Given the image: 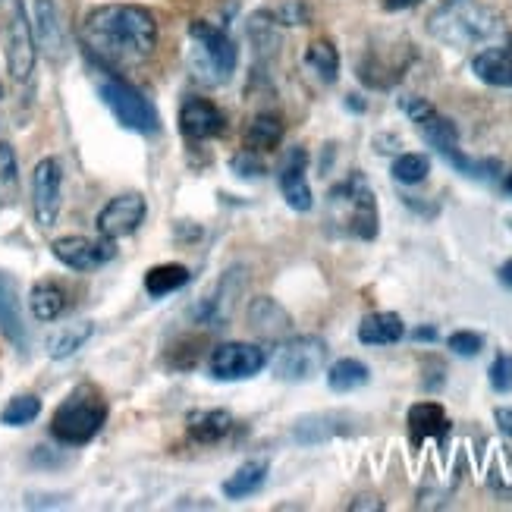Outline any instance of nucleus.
<instances>
[{
  "mask_svg": "<svg viewBox=\"0 0 512 512\" xmlns=\"http://www.w3.org/2000/svg\"><path fill=\"white\" fill-rule=\"evenodd\" d=\"M54 258L60 264H66L70 271L88 274V271H98L104 267L110 258L117 255V242L114 239H88V236H63L51 246Z\"/></svg>",
  "mask_w": 512,
  "mask_h": 512,
  "instance_id": "9d476101",
  "label": "nucleus"
},
{
  "mask_svg": "<svg viewBox=\"0 0 512 512\" xmlns=\"http://www.w3.org/2000/svg\"><path fill=\"white\" fill-rule=\"evenodd\" d=\"M472 70L481 82L497 85V88H512V54L503 48H484L475 54Z\"/></svg>",
  "mask_w": 512,
  "mask_h": 512,
  "instance_id": "412c9836",
  "label": "nucleus"
},
{
  "mask_svg": "<svg viewBox=\"0 0 512 512\" xmlns=\"http://www.w3.org/2000/svg\"><path fill=\"white\" fill-rule=\"evenodd\" d=\"M406 337V324L393 311H374L359 324V340L365 346H393Z\"/></svg>",
  "mask_w": 512,
  "mask_h": 512,
  "instance_id": "6ab92c4d",
  "label": "nucleus"
},
{
  "mask_svg": "<svg viewBox=\"0 0 512 512\" xmlns=\"http://www.w3.org/2000/svg\"><path fill=\"white\" fill-rule=\"evenodd\" d=\"M487 377H491V387L497 393H509L512 390V352H500L491 371H487Z\"/></svg>",
  "mask_w": 512,
  "mask_h": 512,
  "instance_id": "f704fd0d",
  "label": "nucleus"
},
{
  "mask_svg": "<svg viewBox=\"0 0 512 512\" xmlns=\"http://www.w3.org/2000/svg\"><path fill=\"white\" fill-rule=\"evenodd\" d=\"M305 66L311 73H315L321 82H337V73H340V54L337 48H333V41L327 38H318V41H311L308 44V51H305Z\"/></svg>",
  "mask_w": 512,
  "mask_h": 512,
  "instance_id": "cd10ccee",
  "label": "nucleus"
},
{
  "mask_svg": "<svg viewBox=\"0 0 512 512\" xmlns=\"http://www.w3.org/2000/svg\"><path fill=\"white\" fill-rule=\"evenodd\" d=\"M503 32V19L481 0H443L428 16V35L447 48H478Z\"/></svg>",
  "mask_w": 512,
  "mask_h": 512,
  "instance_id": "7ed1b4c3",
  "label": "nucleus"
},
{
  "mask_svg": "<svg viewBox=\"0 0 512 512\" xmlns=\"http://www.w3.org/2000/svg\"><path fill=\"white\" fill-rule=\"evenodd\" d=\"M349 509H384V503H377V500H368V497H362V503H352Z\"/></svg>",
  "mask_w": 512,
  "mask_h": 512,
  "instance_id": "79ce46f5",
  "label": "nucleus"
},
{
  "mask_svg": "<svg viewBox=\"0 0 512 512\" xmlns=\"http://www.w3.org/2000/svg\"><path fill=\"white\" fill-rule=\"evenodd\" d=\"M415 4H421V0H384V7H387L390 13H396V10H409V7H415Z\"/></svg>",
  "mask_w": 512,
  "mask_h": 512,
  "instance_id": "ea45409f",
  "label": "nucleus"
},
{
  "mask_svg": "<svg viewBox=\"0 0 512 512\" xmlns=\"http://www.w3.org/2000/svg\"><path fill=\"white\" fill-rule=\"evenodd\" d=\"M305 167H308L305 148H289L283 154V161H280V170H277V183H280V192L286 198V205L293 208V211H302V214L315 208V195H311Z\"/></svg>",
  "mask_w": 512,
  "mask_h": 512,
  "instance_id": "ddd939ff",
  "label": "nucleus"
},
{
  "mask_svg": "<svg viewBox=\"0 0 512 512\" xmlns=\"http://www.w3.org/2000/svg\"><path fill=\"white\" fill-rule=\"evenodd\" d=\"M447 346L456 355H462V359H475V355L484 349V337H481V333H475V330H456V333H450Z\"/></svg>",
  "mask_w": 512,
  "mask_h": 512,
  "instance_id": "72a5a7b5",
  "label": "nucleus"
},
{
  "mask_svg": "<svg viewBox=\"0 0 512 512\" xmlns=\"http://www.w3.org/2000/svg\"><path fill=\"white\" fill-rule=\"evenodd\" d=\"M230 167L236 176H246V180H255V176L264 173V161L258 158V151H249V148L242 154H236V158L230 161Z\"/></svg>",
  "mask_w": 512,
  "mask_h": 512,
  "instance_id": "c9c22d12",
  "label": "nucleus"
},
{
  "mask_svg": "<svg viewBox=\"0 0 512 512\" xmlns=\"http://www.w3.org/2000/svg\"><path fill=\"white\" fill-rule=\"evenodd\" d=\"M412 340H415V343H434V340H437V330H434V327H418V330L412 333Z\"/></svg>",
  "mask_w": 512,
  "mask_h": 512,
  "instance_id": "58836bf2",
  "label": "nucleus"
},
{
  "mask_svg": "<svg viewBox=\"0 0 512 512\" xmlns=\"http://www.w3.org/2000/svg\"><path fill=\"white\" fill-rule=\"evenodd\" d=\"M267 365V352L255 343H220L211 352V374L217 381H246Z\"/></svg>",
  "mask_w": 512,
  "mask_h": 512,
  "instance_id": "9b49d317",
  "label": "nucleus"
},
{
  "mask_svg": "<svg viewBox=\"0 0 512 512\" xmlns=\"http://www.w3.org/2000/svg\"><path fill=\"white\" fill-rule=\"evenodd\" d=\"M98 95L123 129L139 132V136H154V132L161 129L158 110H154L151 101L136 85H129L120 73L98 70Z\"/></svg>",
  "mask_w": 512,
  "mask_h": 512,
  "instance_id": "0eeeda50",
  "label": "nucleus"
},
{
  "mask_svg": "<svg viewBox=\"0 0 512 512\" xmlns=\"http://www.w3.org/2000/svg\"><path fill=\"white\" fill-rule=\"evenodd\" d=\"M277 16H280L283 26H302V22L308 19V10L302 4H293V7H283Z\"/></svg>",
  "mask_w": 512,
  "mask_h": 512,
  "instance_id": "e433bc0d",
  "label": "nucleus"
},
{
  "mask_svg": "<svg viewBox=\"0 0 512 512\" xmlns=\"http://www.w3.org/2000/svg\"><path fill=\"white\" fill-rule=\"evenodd\" d=\"M29 308H32V318L35 321L51 324V321H57L63 311H66V293H63L57 283H51V280L35 283L32 293H29Z\"/></svg>",
  "mask_w": 512,
  "mask_h": 512,
  "instance_id": "4be33fe9",
  "label": "nucleus"
},
{
  "mask_svg": "<svg viewBox=\"0 0 512 512\" xmlns=\"http://www.w3.org/2000/svg\"><path fill=\"white\" fill-rule=\"evenodd\" d=\"M0 333H4L16 349H26V324H22V315H19V302L4 280H0Z\"/></svg>",
  "mask_w": 512,
  "mask_h": 512,
  "instance_id": "c85d7f7f",
  "label": "nucleus"
},
{
  "mask_svg": "<svg viewBox=\"0 0 512 512\" xmlns=\"http://www.w3.org/2000/svg\"><path fill=\"white\" fill-rule=\"evenodd\" d=\"M327 224L333 233L362 239V242H371L377 230H381L377 198L359 170H352L346 180H340L327 192Z\"/></svg>",
  "mask_w": 512,
  "mask_h": 512,
  "instance_id": "20e7f679",
  "label": "nucleus"
},
{
  "mask_svg": "<svg viewBox=\"0 0 512 512\" xmlns=\"http://www.w3.org/2000/svg\"><path fill=\"white\" fill-rule=\"evenodd\" d=\"M35 38L51 60H60L66 54V35L54 0H35Z\"/></svg>",
  "mask_w": 512,
  "mask_h": 512,
  "instance_id": "f3484780",
  "label": "nucleus"
},
{
  "mask_svg": "<svg viewBox=\"0 0 512 512\" xmlns=\"http://www.w3.org/2000/svg\"><path fill=\"white\" fill-rule=\"evenodd\" d=\"M145 214H148L145 195H139V192L117 195V198H110V202L101 208V214H98V233L104 239H114V242L123 239V236H132L145 224Z\"/></svg>",
  "mask_w": 512,
  "mask_h": 512,
  "instance_id": "f8f14e48",
  "label": "nucleus"
},
{
  "mask_svg": "<svg viewBox=\"0 0 512 512\" xmlns=\"http://www.w3.org/2000/svg\"><path fill=\"white\" fill-rule=\"evenodd\" d=\"M503 192H506V195H512V170L506 173V180H503Z\"/></svg>",
  "mask_w": 512,
  "mask_h": 512,
  "instance_id": "c03bdc74",
  "label": "nucleus"
},
{
  "mask_svg": "<svg viewBox=\"0 0 512 512\" xmlns=\"http://www.w3.org/2000/svg\"><path fill=\"white\" fill-rule=\"evenodd\" d=\"M63 205V167L57 158H41L32 170V211L41 230H51Z\"/></svg>",
  "mask_w": 512,
  "mask_h": 512,
  "instance_id": "1a4fd4ad",
  "label": "nucleus"
},
{
  "mask_svg": "<svg viewBox=\"0 0 512 512\" xmlns=\"http://www.w3.org/2000/svg\"><path fill=\"white\" fill-rule=\"evenodd\" d=\"M224 110L205 98H186L180 107V132L192 142H208L224 132Z\"/></svg>",
  "mask_w": 512,
  "mask_h": 512,
  "instance_id": "2eb2a0df",
  "label": "nucleus"
},
{
  "mask_svg": "<svg viewBox=\"0 0 512 512\" xmlns=\"http://www.w3.org/2000/svg\"><path fill=\"white\" fill-rule=\"evenodd\" d=\"M92 333H95V324L92 321L66 324L63 330H57L54 337L48 340V355H51L54 362L70 359V355H76L88 340H92Z\"/></svg>",
  "mask_w": 512,
  "mask_h": 512,
  "instance_id": "393cba45",
  "label": "nucleus"
},
{
  "mask_svg": "<svg viewBox=\"0 0 512 512\" xmlns=\"http://www.w3.org/2000/svg\"><path fill=\"white\" fill-rule=\"evenodd\" d=\"M349 107H355V110H365V104L359 101V95H349V101H346Z\"/></svg>",
  "mask_w": 512,
  "mask_h": 512,
  "instance_id": "37998d69",
  "label": "nucleus"
},
{
  "mask_svg": "<svg viewBox=\"0 0 512 512\" xmlns=\"http://www.w3.org/2000/svg\"><path fill=\"white\" fill-rule=\"evenodd\" d=\"M107 421V399L95 384H79L70 396L57 406L51 418V434L66 447H82L95 440Z\"/></svg>",
  "mask_w": 512,
  "mask_h": 512,
  "instance_id": "39448f33",
  "label": "nucleus"
},
{
  "mask_svg": "<svg viewBox=\"0 0 512 512\" xmlns=\"http://www.w3.org/2000/svg\"><path fill=\"white\" fill-rule=\"evenodd\" d=\"M189 41H192V70L198 79L208 85H224L233 79L239 51L236 41L224 29L214 26V22L195 19L189 26Z\"/></svg>",
  "mask_w": 512,
  "mask_h": 512,
  "instance_id": "423d86ee",
  "label": "nucleus"
},
{
  "mask_svg": "<svg viewBox=\"0 0 512 512\" xmlns=\"http://www.w3.org/2000/svg\"><path fill=\"white\" fill-rule=\"evenodd\" d=\"M79 38L98 70H136L158 48V19L139 4H104L82 19Z\"/></svg>",
  "mask_w": 512,
  "mask_h": 512,
  "instance_id": "f257e3e1",
  "label": "nucleus"
},
{
  "mask_svg": "<svg viewBox=\"0 0 512 512\" xmlns=\"http://www.w3.org/2000/svg\"><path fill=\"white\" fill-rule=\"evenodd\" d=\"M283 142V123L280 117L274 114H258L252 123H249V132H246V145L249 151H274L277 145Z\"/></svg>",
  "mask_w": 512,
  "mask_h": 512,
  "instance_id": "c756f323",
  "label": "nucleus"
},
{
  "mask_svg": "<svg viewBox=\"0 0 512 512\" xmlns=\"http://www.w3.org/2000/svg\"><path fill=\"white\" fill-rule=\"evenodd\" d=\"M431 173V161L428 154H418V151H409V154H399L393 161V180L403 183V186H418L425 183Z\"/></svg>",
  "mask_w": 512,
  "mask_h": 512,
  "instance_id": "7c9ffc66",
  "label": "nucleus"
},
{
  "mask_svg": "<svg viewBox=\"0 0 512 512\" xmlns=\"http://www.w3.org/2000/svg\"><path fill=\"white\" fill-rule=\"evenodd\" d=\"M371 381V371L365 362L359 359H340L337 365H330L327 371V387L333 393H352V390H362Z\"/></svg>",
  "mask_w": 512,
  "mask_h": 512,
  "instance_id": "bb28decb",
  "label": "nucleus"
},
{
  "mask_svg": "<svg viewBox=\"0 0 512 512\" xmlns=\"http://www.w3.org/2000/svg\"><path fill=\"white\" fill-rule=\"evenodd\" d=\"M497 277H500V283H503V286H509V289H512V258L500 267Z\"/></svg>",
  "mask_w": 512,
  "mask_h": 512,
  "instance_id": "a19ab883",
  "label": "nucleus"
},
{
  "mask_svg": "<svg viewBox=\"0 0 512 512\" xmlns=\"http://www.w3.org/2000/svg\"><path fill=\"white\" fill-rule=\"evenodd\" d=\"M41 415V399L38 396H13L10 403L0 412V421H4L7 428H26L32 421Z\"/></svg>",
  "mask_w": 512,
  "mask_h": 512,
  "instance_id": "473e14b6",
  "label": "nucleus"
},
{
  "mask_svg": "<svg viewBox=\"0 0 512 512\" xmlns=\"http://www.w3.org/2000/svg\"><path fill=\"white\" fill-rule=\"evenodd\" d=\"M327 362V343L321 337H286L274 355V377L286 384H305L321 374Z\"/></svg>",
  "mask_w": 512,
  "mask_h": 512,
  "instance_id": "6e6552de",
  "label": "nucleus"
},
{
  "mask_svg": "<svg viewBox=\"0 0 512 512\" xmlns=\"http://www.w3.org/2000/svg\"><path fill=\"white\" fill-rule=\"evenodd\" d=\"M343 415H337V412H324V415H308V418H302L299 425L293 428V437L299 440V443H305V447H311V443H324V440H330V437H337V434H343L346 428H343Z\"/></svg>",
  "mask_w": 512,
  "mask_h": 512,
  "instance_id": "b1692460",
  "label": "nucleus"
},
{
  "mask_svg": "<svg viewBox=\"0 0 512 512\" xmlns=\"http://www.w3.org/2000/svg\"><path fill=\"white\" fill-rule=\"evenodd\" d=\"M267 481V462L252 459L242 469H236L227 481H224V497L227 500H246L252 494H258Z\"/></svg>",
  "mask_w": 512,
  "mask_h": 512,
  "instance_id": "5701e85b",
  "label": "nucleus"
},
{
  "mask_svg": "<svg viewBox=\"0 0 512 512\" xmlns=\"http://www.w3.org/2000/svg\"><path fill=\"white\" fill-rule=\"evenodd\" d=\"M186 431L195 443H220L233 431V415L227 409H195L186 418Z\"/></svg>",
  "mask_w": 512,
  "mask_h": 512,
  "instance_id": "a211bd4d",
  "label": "nucleus"
},
{
  "mask_svg": "<svg viewBox=\"0 0 512 512\" xmlns=\"http://www.w3.org/2000/svg\"><path fill=\"white\" fill-rule=\"evenodd\" d=\"M189 267L186 264H158L151 267L145 274V293L151 299H161V296H170L176 289H183L189 283Z\"/></svg>",
  "mask_w": 512,
  "mask_h": 512,
  "instance_id": "a878e982",
  "label": "nucleus"
},
{
  "mask_svg": "<svg viewBox=\"0 0 512 512\" xmlns=\"http://www.w3.org/2000/svg\"><path fill=\"white\" fill-rule=\"evenodd\" d=\"M399 107H403L406 117L415 123V129L421 132V139H425L443 161H450L462 176H472V180H481V183L497 180L500 161H494V158H469V154L459 148L456 123L443 117L431 101L418 98V95H406V98H399Z\"/></svg>",
  "mask_w": 512,
  "mask_h": 512,
  "instance_id": "f03ea898",
  "label": "nucleus"
},
{
  "mask_svg": "<svg viewBox=\"0 0 512 512\" xmlns=\"http://www.w3.org/2000/svg\"><path fill=\"white\" fill-rule=\"evenodd\" d=\"M19 195V161L10 142H0V205H13Z\"/></svg>",
  "mask_w": 512,
  "mask_h": 512,
  "instance_id": "2f4dec72",
  "label": "nucleus"
},
{
  "mask_svg": "<svg viewBox=\"0 0 512 512\" xmlns=\"http://www.w3.org/2000/svg\"><path fill=\"white\" fill-rule=\"evenodd\" d=\"M409 431H412L415 443L428 440V437L443 440L450 434V415L443 412L440 403H415L409 409Z\"/></svg>",
  "mask_w": 512,
  "mask_h": 512,
  "instance_id": "aec40b11",
  "label": "nucleus"
},
{
  "mask_svg": "<svg viewBox=\"0 0 512 512\" xmlns=\"http://www.w3.org/2000/svg\"><path fill=\"white\" fill-rule=\"evenodd\" d=\"M246 318H249V327L258 333L261 340L280 343V340L289 337V333H293V318L286 315V308L280 302H274V299H267V296L252 299Z\"/></svg>",
  "mask_w": 512,
  "mask_h": 512,
  "instance_id": "dca6fc26",
  "label": "nucleus"
},
{
  "mask_svg": "<svg viewBox=\"0 0 512 512\" xmlns=\"http://www.w3.org/2000/svg\"><path fill=\"white\" fill-rule=\"evenodd\" d=\"M7 60H10V76L16 82H26L32 76V70H35V38H32V26H29L22 4H16V13L10 19Z\"/></svg>",
  "mask_w": 512,
  "mask_h": 512,
  "instance_id": "4468645a",
  "label": "nucleus"
},
{
  "mask_svg": "<svg viewBox=\"0 0 512 512\" xmlns=\"http://www.w3.org/2000/svg\"><path fill=\"white\" fill-rule=\"evenodd\" d=\"M494 418H497L500 431L512 437V409H497V412H494Z\"/></svg>",
  "mask_w": 512,
  "mask_h": 512,
  "instance_id": "4c0bfd02",
  "label": "nucleus"
},
{
  "mask_svg": "<svg viewBox=\"0 0 512 512\" xmlns=\"http://www.w3.org/2000/svg\"><path fill=\"white\" fill-rule=\"evenodd\" d=\"M0 98H4V85H0Z\"/></svg>",
  "mask_w": 512,
  "mask_h": 512,
  "instance_id": "a18cd8bd",
  "label": "nucleus"
}]
</instances>
